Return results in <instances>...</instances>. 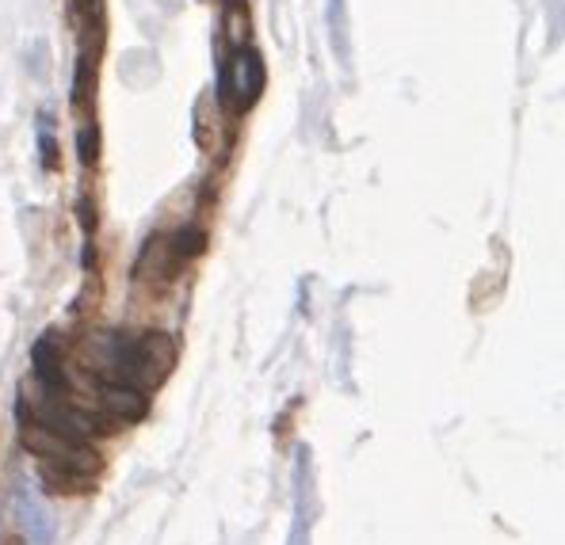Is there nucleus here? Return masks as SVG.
Listing matches in <instances>:
<instances>
[{"instance_id": "nucleus-1", "label": "nucleus", "mask_w": 565, "mask_h": 545, "mask_svg": "<svg viewBox=\"0 0 565 545\" xmlns=\"http://www.w3.org/2000/svg\"><path fill=\"white\" fill-rule=\"evenodd\" d=\"M99 381H119V386L150 389L165 381V374L176 363V347L165 332L150 336H107L104 359H99Z\"/></svg>"}, {"instance_id": "nucleus-2", "label": "nucleus", "mask_w": 565, "mask_h": 545, "mask_svg": "<svg viewBox=\"0 0 565 545\" xmlns=\"http://www.w3.org/2000/svg\"><path fill=\"white\" fill-rule=\"evenodd\" d=\"M23 447L35 450L38 458H43L46 470H69V473H81V477H92L96 473V450L89 447V442L81 439H66V435L50 431V427L43 424H31V419H23Z\"/></svg>"}, {"instance_id": "nucleus-3", "label": "nucleus", "mask_w": 565, "mask_h": 545, "mask_svg": "<svg viewBox=\"0 0 565 545\" xmlns=\"http://www.w3.org/2000/svg\"><path fill=\"white\" fill-rule=\"evenodd\" d=\"M260 88H264V61L257 50H237L234 58L222 66L219 99L226 111H245L257 104Z\"/></svg>"}, {"instance_id": "nucleus-4", "label": "nucleus", "mask_w": 565, "mask_h": 545, "mask_svg": "<svg viewBox=\"0 0 565 545\" xmlns=\"http://www.w3.org/2000/svg\"><path fill=\"white\" fill-rule=\"evenodd\" d=\"M99 401H104L107 408H111L115 416H122V419H142L145 408H150V401H145L142 389L119 386V381H99Z\"/></svg>"}]
</instances>
